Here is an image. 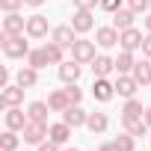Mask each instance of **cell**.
Wrapping results in <instances>:
<instances>
[{
    "label": "cell",
    "mask_w": 151,
    "mask_h": 151,
    "mask_svg": "<svg viewBox=\"0 0 151 151\" xmlns=\"http://www.w3.org/2000/svg\"><path fill=\"white\" fill-rule=\"evenodd\" d=\"M0 47L9 59H18V56H27L30 53V45L24 42V33L21 36H12V33H0Z\"/></svg>",
    "instance_id": "1"
},
{
    "label": "cell",
    "mask_w": 151,
    "mask_h": 151,
    "mask_svg": "<svg viewBox=\"0 0 151 151\" xmlns=\"http://www.w3.org/2000/svg\"><path fill=\"white\" fill-rule=\"evenodd\" d=\"M95 45H98V42L77 39V42L71 45V59H77L80 65H83V62H92V59H95Z\"/></svg>",
    "instance_id": "2"
},
{
    "label": "cell",
    "mask_w": 151,
    "mask_h": 151,
    "mask_svg": "<svg viewBox=\"0 0 151 151\" xmlns=\"http://www.w3.org/2000/svg\"><path fill=\"white\" fill-rule=\"evenodd\" d=\"M24 92H27V89L18 86V83H15V86H12V83L3 86V92H0V107H3V110H9V107H21V104H24Z\"/></svg>",
    "instance_id": "3"
},
{
    "label": "cell",
    "mask_w": 151,
    "mask_h": 151,
    "mask_svg": "<svg viewBox=\"0 0 151 151\" xmlns=\"http://www.w3.org/2000/svg\"><path fill=\"white\" fill-rule=\"evenodd\" d=\"M21 133H24V142H27V145H42V142H45V136H47V124H45V122H33V119H30V122H27V127H24Z\"/></svg>",
    "instance_id": "4"
},
{
    "label": "cell",
    "mask_w": 151,
    "mask_h": 151,
    "mask_svg": "<svg viewBox=\"0 0 151 151\" xmlns=\"http://www.w3.org/2000/svg\"><path fill=\"white\" fill-rule=\"evenodd\" d=\"M113 95H116V83H110L107 77H95V83H92V98L101 101V104H107V101H113Z\"/></svg>",
    "instance_id": "5"
},
{
    "label": "cell",
    "mask_w": 151,
    "mask_h": 151,
    "mask_svg": "<svg viewBox=\"0 0 151 151\" xmlns=\"http://www.w3.org/2000/svg\"><path fill=\"white\" fill-rule=\"evenodd\" d=\"M80 62L77 59H65V62H59V80L68 86V83H77L80 80Z\"/></svg>",
    "instance_id": "6"
},
{
    "label": "cell",
    "mask_w": 151,
    "mask_h": 151,
    "mask_svg": "<svg viewBox=\"0 0 151 151\" xmlns=\"http://www.w3.org/2000/svg\"><path fill=\"white\" fill-rule=\"evenodd\" d=\"M50 39L56 45H62V47H71L74 42H77V30H74L71 24H62V27H53L50 30Z\"/></svg>",
    "instance_id": "7"
},
{
    "label": "cell",
    "mask_w": 151,
    "mask_h": 151,
    "mask_svg": "<svg viewBox=\"0 0 151 151\" xmlns=\"http://www.w3.org/2000/svg\"><path fill=\"white\" fill-rule=\"evenodd\" d=\"M122 36H119V45H122V50H136V47H142V33L136 30V27H127V30H119Z\"/></svg>",
    "instance_id": "8"
},
{
    "label": "cell",
    "mask_w": 151,
    "mask_h": 151,
    "mask_svg": "<svg viewBox=\"0 0 151 151\" xmlns=\"http://www.w3.org/2000/svg\"><path fill=\"white\" fill-rule=\"evenodd\" d=\"M3 119H6V127H9V130H24L27 122H30V116H24L21 107H9V110L3 113Z\"/></svg>",
    "instance_id": "9"
},
{
    "label": "cell",
    "mask_w": 151,
    "mask_h": 151,
    "mask_svg": "<svg viewBox=\"0 0 151 151\" xmlns=\"http://www.w3.org/2000/svg\"><path fill=\"white\" fill-rule=\"evenodd\" d=\"M71 27L77 30V33H89V30L95 27V15H92V9H77V12H74V18H71Z\"/></svg>",
    "instance_id": "10"
},
{
    "label": "cell",
    "mask_w": 151,
    "mask_h": 151,
    "mask_svg": "<svg viewBox=\"0 0 151 151\" xmlns=\"http://www.w3.org/2000/svg\"><path fill=\"white\" fill-rule=\"evenodd\" d=\"M3 33H12V36L27 33V18H21L18 12H6V18H3Z\"/></svg>",
    "instance_id": "11"
},
{
    "label": "cell",
    "mask_w": 151,
    "mask_h": 151,
    "mask_svg": "<svg viewBox=\"0 0 151 151\" xmlns=\"http://www.w3.org/2000/svg\"><path fill=\"white\" fill-rule=\"evenodd\" d=\"M27 36L30 39H45L47 36V18L45 15H30L27 18Z\"/></svg>",
    "instance_id": "12"
},
{
    "label": "cell",
    "mask_w": 151,
    "mask_h": 151,
    "mask_svg": "<svg viewBox=\"0 0 151 151\" xmlns=\"http://www.w3.org/2000/svg\"><path fill=\"white\" fill-rule=\"evenodd\" d=\"M136 89H139V83H136L133 74H119V80H116V92H119L122 98H133Z\"/></svg>",
    "instance_id": "13"
},
{
    "label": "cell",
    "mask_w": 151,
    "mask_h": 151,
    "mask_svg": "<svg viewBox=\"0 0 151 151\" xmlns=\"http://www.w3.org/2000/svg\"><path fill=\"white\" fill-rule=\"evenodd\" d=\"M47 107H50L53 113H65V110L71 107V101H68V92H65V89H53V92L47 95Z\"/></svg>",
    "instance_id": "14"
},
{
    "label": "cell",
    "mask_w": 151,
    "mask_h": 151,
    "mask_svg": "<svg viewBox=\"0 0 151 151\" xmlns=\"http://www.w3.org/2000/svg\"><path fill=\"white\" fill-rule=\"evenodd\" d=\"M86 119H89V113H83V110H80V104H71V107L62 113V122H65V124H71V127L86 124Z\"/></svg>",
    "instance_id": "15"
},
{
    "label": "cell",
    "mask_w": 151,
    "mask_h": 151,
    "mask_svg": "<svg viewBox=\"0 0 151 151\" xmlns=\"http://www.w3.org/2000/svg\"><path fill=\"white\" fill-rule=\"evenodd\" d=\"M119 30L116 27H98V33H95V42L101 45V47H113V45H119Z\"/></svg>",
    "instance_id": "16"
},
{
    "label": "cell",
    "mask_w": 151,
    "mask_h": 151,
    "mask_svg": "<svg viewBox=\"0 0 151 151\" xmlns=\"http://www.w3.org/2000/svg\"><path fill=\"white\" fill-rule=\"evenodd\" d=\"M71 124H65V122H59V124H50L47 127V139H53L56 145H65L68 142V136H71Z\"/></svg>",
    "instance_id": "17"
},
{
    "label": "cell",
    "mask_w": 151,
    "mask_h": 151,
    "mask_svg": "<svg viewBox=\"0 0 151 151\" xmlns=\"http://www.w3.org/2000/svg\"><path fill=\"white\" fill-rule=\"evenodd\" d=\"M15 83H18V86H24V89H33V86L39 83V68H33V65H24V68L18 71Z\"/></svg>",
    "instance_id": "18"
},
{
    "label": "cell",
    "mask_w": 151,
    "mask_h": 151,
    "mask_svg": "<svg viewBox=\"0 0 151 151\" xmlns=\"http://www.w3.org/2000/svg\"><path fill=\"white\" fill-rule=\"evenodd\" d=\"M130 74H133V77H136V83H139V86H151V59L145 56L142 62H136Z\"/></svg>",
    "instance_id": "19"
},
{
    "label": "cell",
    "mask_w": 151,
    "mask_h": 151,
    "mask_svg": "<svg viewBox=\"0 0 151 151\" xmlns=\"http://www.w3.org/2000/svg\"><path fill=\"white\" fill-rule=\"evenodd\" d=\"M92 71H95V77H107L110 71H116V59H110V56H95L92 59Z\"/></svg>",
    "instance_id": "20"
},
{
    "label": "cell",
    "mask_w": 151,
    "mask_h": 151,
    "mask_svg": "<svg viewBox=\"0 0 151 151\" xmlns=\"http://www.w3.org/2000/svg\"><path fill=\"white\" fill-rule=\"evenodd\" d=\"M86 127H89L92 133H107V127H110V119H107V113H89V119H86Z\"/></svg>",
    "instance_id": "21"
},
{
    "label": "cell",
    "mask_w": 151,
    "mask_h": 151,
    "mask_svg": "<svg viewBox=\"0 0 151 151\" xmlns=\"http://www.w3.org/2000/svg\"><path fill=\"white\" fill-rule=\"evenodd\" d=\"M122 122H124V130H127V133H133V136H145V133L151 130V127L145 124V119H142V116H133V119H122Z\"/></svg>",
    "instance_id": "22"
},
{
    "label": "cell",
    "mask_w": 151,
    "mask_h": 151,
    "mask_svg": "<svg viewBox=\"0 0 151 151\" xmlns=\"http://www.w3.org/2000/svg\"><path fill=\"white\" fill-rule=\"evenodd\" d=\"M133 9H119V12H113V27L116 30H127V27H133Z\"/></svg>",
    "instance_id": "23"
},
{
    "label": "cell",
    "mask_w": 151,
    "mask_h": 151,
    "mask_svg": "<svg viewBox=\"0 0 151 151\" xmlns=\"http://www.w3.org/2000/svg\"><path fill=\"white\" fill-rule=\"evenodd\" d=\"M133 65H136L133 50H122V53L116 56V71H119V74H130V71H133Z\"/></svg>",
    "instance_id": "24"
},
{
    "label": "cell",
    "mask_w": 151,
    "mask_h": 151,
    "mask_svg": "<svg viewBox=\"0 0 151 151\" xmlns=\"http://www.w3.org/2000/svg\"><path fill=\"white\" fill-rule=\"evenodd\" d=\"M47 113H53V110L47 107V101H33V104L27 107V116H30L33 122H45V119H47Z\"/></svg>",
    "instance_id": "25"
},
{
    "label": "cell",
    "mask_w": 151,
    "mask_h": 151,
    "mask_svg": "<svg viewBox=\"0 0 151 151\" xmlns=\"http://www.w3.org/2000/svg\"><path fill=\"white\" fill-rule=\"evenodd\" d=\"M18 142H21V139H18V130H9V127H6L3 133H0V151H15Z\"/></svg>",
    "instance_id": "26"
},
{
    "label": "cell",
    "mask_w": 151,
    "mask_h": 151,
    "mask_svg": "<svg viewBox=\"0 0 151 151\" xmlns=\"http://www.w3.org/2000/svg\"><path fill=\"white\" fill-rule=\"evenodd\" d=\"M62 50H65V47H62V45H56L53 39H50V42L45 45V53H47V59H50L53 65H59V62H65V56H62Z\"/></svg>",
    "instance_id": "27"
},
{
    "label": "cell",
    "mask_w": 151,
    "mask_h": 151,
    "mask_svg": "<svg viewBox=\"0 0 151 151\" xmlns=\"http://www.w3.org/2000/svg\"><path fill=\"white\" fill-rule=\"evenodd\" d=\"M50 59H47V53H45V47H39V50H30L27 53V65H33V68H45Z\"/></svg>",
    "instance_id": "28"
},
{
    "label": "cell",
    "mask_w": 151,
    "mask_h": 151,
    "mask_svg": "<svg viewBox=\"0 0 151 151\" xmlns=\"http://www.w3.org/2000/svg\"><path fill=\"white\" fill-rule=\"evenodd\" d=\"M145 110H142V104L136 101V98H127L124 101V107H122V119H133V116H142Z\"/></svg>",
    "instance_id": "29"
},
{
    "label": "cell",
    "mask_w": 151,
    "mask_h": 151,
    "mask_svg": "<svg viewBox=\"0 0 151 151\" xmlns=\"http://www.w3.org/2000/svg\"><path fill=\"white\" fill-rule=\"evenodd\" d=\"M113 142H116V148H119V151H133V148H136V136H133V133H127V130H124L122 136H116Z\"/></svg>",
    "instance_id": "30"
},
{
    "label": "cell",
    "mask_w": 151,
    "mask_h": 151,
    "mask_svg": "<svg viewBox=\"0 0 151 151\" xmlns=\"http://www.w3.org/2000/svg\"><path fill=\"white\" fill-rule=\"evenodd\" d=\"M65 92H68V101H71V104H80V101H83V89H77V83H68Z\"/></svg>",
    "instance_id": "31"
},
{
    "label": "cell",
    "mask_w": 151,
    "mask_h": 151,
    "mask_svg": "<svg viewBox=\"0 0 151 151\" xmlns=\"http://www.w3.org/2000/svg\"><path fill=\"white\" fill-rule=\"evenodd\" d=\"M24 6V0H0V9L3 12H18Z\"/></svg>",
    "instance_id": "32"
},
{
    "label": "cell",
    "mask_w": 151,
    "mask_h": 151,
    "mask_svg": "<svg viewBox=\"0 0 151 151\" xmlns=\"http://www.w3.org/2000/svg\"><path fill=\"white\" fill-rule=\"evenodd\" d=\"M151 6V0H127V9H133V12H145Z\"/></svg>",
    "instance_id": "33"
},
{
    "label": "cell",
    "mask_w": 151,
    "mask_h": 151,
    "mask_svg": "<svg viewBox=\"0 0 151 151\" xmlns=\"http://www.w3.org/2000/svg\"><path fill=\"white\" fill-rule=\"evenodd\" d=\"M101 9L113 15V12H119V9H122V0H101Z\"/></svg>",
    "instance_id": "34"
},
{
    "label": "cell",
    "mask_w": 151,
    "mask_h": 151,
    "mask_svg": "<svg viewBox=\"0 0 151 151\" xmlns=\"http://www.w3.org/2000/svg\"><path fill=\"white\" fill-rule=\"evenodd\" d=\"M74 6L77 9H95V6H101V0H74Z\"/></svg>",
    "instance_id": "35"
},
{
    "label": "cell",
    "mask_w": 151,
    "mask_h": 151,
    "mask_svg": "<svg viewBox=\"0 0 151 151\" xmlns=\"http://www.w3.org/2000/svg\"><path fill=\"white\" fill-rule=\"evenodd\" d=\"M39 151H59V145H56L53 139H47V142H42V145H39Z\"/></svg>",
    "instance_id": "36"
},
{
    "label": "cell",
    "mask_w": 151,
    "mask_h": 151,
    "mask_svg": "<svg viewBox=\"0 0 151 151\" xmlns=\"http://www.w3.org/2000/svg\"><path fill=\"white\" fill-rule=\"evenodd\" d=\"M142 53H145V56L151 59V33H148V36L142 39Z\"/></svg>",
    "instance_id": "37"
},
{
    "label": "cell",
    "mask_w": 151,
    "mask_h": 151,
    "mask_svg": "<svg viewBox=\"0 0 151 151\" xmlns=\"http://www.w3.org/2000/svg\"><path fill=\"white\" fill-rule=\"evenodd\" d=\"M98 151H119V148H116V142H104Z\"/></svg>",
    "instance_id": "38"
},
{
    "label": "cell",
    "mask_w": 151,
    "mask_h": 151,
    "mask_svg": "<svg viewBox=\"0 0 151 151\" xmlns=\"http://www.w3.org/2000/svg\"><path fill=\"white\" fill-rule=\"evenodd\" d=\"M142 119H145V124H148V127H151V107H148V110H145V113H142Z\"/></svg>",
    "instance_id": "39"
},
{
    "label": "cell",
    "mask_w": 151,
    "mask_h": 151,
    "mask_svg": "<svg viewBox=\"0 0 151 151\" xmlns=\"http://www.w3.org/2000/svg\"><path fill=\"white\" fill-rule=\"evenodd\" d=\"M24 3H27V6H42L45 0H24Z\"/></svg>",
    "instance_id": "40"
},
{
    "label": "cell",
    "mask_w": 151,
    "mask_h": 151,
    "mask_svg": "<svg viewBox=\"0 0 151 151\" xmlns=\"http://www.w3.org/2000/svg\"><path fill=\"white\" fill-rule=\"evenodd\" d=\"M145 30H148V33H151V15H148V18H145Z\"/></svg>",
    "instance_id": "41"
},
{
    "label": "cell",
    "mask_w": 151,
    "mask_h": 151,
    "mask_svg": "<svg viewBox=\"0 0 151 151\" xmlns=\"http://www.w3.org/2000/svg\"><path fill=\"white\" fill-rule=\"evenodd\" d=\"M65 151H77V148H65Z\"/></svg>",
    "instance_id": "42"
}]
</instances>
